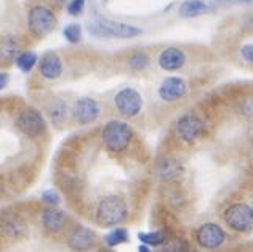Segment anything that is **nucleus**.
Returning <instances> with one entry per match:
<instances>
[{"label":"nucleus","mask_w":253,"mask_h":252,"mask_svg":"<svg viewBox=\"0 0 253 252\" xmlns=\"http://www.w3.org/2000/svg\"><path fill=\"white\" fill-rule=\"evenodd\" d=\"M241 2H242V3H252L253 0H241Z\"/></svg>","instance_id":"32"},{"label":"nucleus","mask_w":253,"mask_h":252,"mask_svg":"<svg viewBox=\"0 0 253 252\" xmlns=\"http://www.w3.org/2000/svg\"><path fill=\"white\" fill-rule=\"evenodd\" d=\"M74 118L79 125H90L99 117V106L91 98H81L74 104Z\"/></svg>","instance_id":"11"},{"label":"nucleus","mask_w":253,"mask_h":252,"mask_svg":"<svg viewBox=\"0 0 253 252\" xmlns=\"http://www.w3.org/2000/svg\"><path fill=\"white\" fill-rule=\"evenodd\" d=\"M62 71H63L62 60H60V57L55 54V52H46V54L41 57L40 73L42 77L54 81V79H58V77L62 76Z\"/></svg>","instance_id":"14"},{"label":"nucleus","mask_w":253,"mask_h":252,"mask_svg":"<svg viewBox=\"0 0 253 252\" xmlns=\"http://www.w3.org/2000/svg\"><path fill=\"white\" fill-rule=\"evenodd\" d=\"M84 6H85V0H73V2L68 5V13L71 16H77L82 13Z\"/></svg>","instance_id":"27"},{"label":"nucleus","mask_w":253,"mask_h":252,"mask_svg":"<svg viewBox=\"0 0 253 252\" xmlns=\"http://www.w3.org/2000/svg\"><path fill=\"white\" fill-rule=\"evenodd\" d=\"M161 252H187V245L182 238H170L164 243Z\"/></svg>","instance_id":"23"},{"label":"nucleus","mask_w":253,"mask_h":252,"mask_svg":"<svg viewBox=\"0 0 253 252\" xmlns=\"http://www.w3.org/2000/svg\"><path fill=\"white\" fill-rule=\"evenodd\" d=\"M150 65V58L143 52H137L132 57L129 58V66L134 69V71H143V69Z\"/></svg>","instance_id":"24"},{"label":"nucleus","mask_w":253,"mask_h":252,"mask_svg":"<svg viewBox=\"0 0 253 252\" xmlns=\"http://www.w3.org/2000/svg\"><path fill=\"white\" fill-rule=\"evenodd\" d=\"M65 221V213L62 210H57V208H49L42 213V224H44V229L50 233H57L62 230Z\"/></svg>","instance_id":"15"},{"label":"nucleus","mask_w":253,"mask_h":252,"mask_svg":"<svg viewBox=\"0 0 253 252\" xmlns=\"http://www.w3.org/2000/svg\"><path fill=\"white\" fill-rule=\"evenodd\" d=\"M241 57L246 60L247 63L253 65V45H244L241 48Z\"/></svg>","instance_id":"29"},{"label":"nucleus","mask_w":253,"mask_h":252,"mask_svg":"<svg viewBox=\"0 0 253 252\" xmlns=\"http://www.w3.org/2000/svg\"><path fill=\"white\" fill-rule=\"evenodd\" d=\"M187 252H189V251H187Z\"/></svg>","instance_id":"34"},{"label":"nucleus","mask_w":253,"mask_h":252,"mask_svg":"<svg viewBox=\"0 0 253 252\" xmlns=\"http://www.w3.org/2000/svg\"><path fill=\"white\" fill-rule=\"evenodd\" d=\"M138 252H151V251L148 249V246H146V245H143V246L138 248Z\"/></svg>","instance_id":"31"},{"label":"nucleus","mask_w":253,"mask_h":252,"mask_svg":"<svg viewBox=\"0 0 253 252\" xmlns=\"http://www.w3.org/2000/svg\"><path fill=\"white\" fill-rule=\"evenodd\" d=\"M182 173V164L176 159L167 158L161 161V164L158 166V175L162 181H173L178 177H181Z\"/></svg>","instance_id":"16"},{"label":"nucleus","mask_w":253,"mask_h":252,"mask_svg":"<svg viewBox=\"0 0 253 252\" xmlns=\"http://www.w3.org/2000/svg\"><path fill=\"white\" fill-rule=\"evenodd\" d=\"M42 199H44V201L47 203H50V205H58L60 203V196H58L57 191H54V189L44 191V193H42Z\"/></svg>","instance_id":"28"},{"label":"nucleus","mask_w":253,"mask_h":252,"mask_svg":"<svg viewBox=\"0 0 253 252\" xmlns=\"http://www.w3.org/2000/svg\"><path fill=\"white\" fill-rule=\"evenodd\" d=\"M57 25V17L47 6H33L29 11V29L35 37L42 38Z\"/></svg>","instance_id":"4"},{"label":"nucleus","mask_w":253,"mask_h":252,"mask_svg":"<svg viewBox=\"0 0 253 252\" xmlns=\"http://www.w3.org/2000/svg\"><path fill=\"white\" fill-rule=\"evenodd\" d=\"M186 92H187V85L181 77H167L159 85V97L161 100L167 102L181 100L186 95Z\"/></svg>","instance_id":"12"},{"label":"nucleus","mask_w":253,"mask_h":252,"mask_svg":"<svg viewBox=\"0 0 253 252\" xmlns=\"http://www.w3.org/2000/svg\"><path fill=\"white\" fill-rule=\"evenodd\" d=\"M96 218L98 222L102 225H118L121 222H125L127 218V206L125 201L121 197L117 196H107L104 197L98 205V210H96Z\"/></svg>","instance_id":"2"},{"label":"nucleus","mask_w":253,"mask_h":252,"mask_svg":"<svg viewBox=\"0 0 253 252\" xmlns=\"http://www.w3.org/2000/svg\"><path fill=\"white\" fill-rule=\"evenodd\" d=\"M252 147H253V142H252Z\"/></svg>","instance_id":"33"},{"label":"nucleus","mask_w":253,"mask_h":252,"mask_svg":"<svg viewBox=\"0 0 253 252\" xmlns=\"http://www.w3.org/2000/svg\"><path fill=\"white\" fill-rule=\"evenodd\" d=\"M3 230H5V233H6L8 237L17 238V237L24 235L25 227H24V224L19 219H10V221H5Z\"/></svg>","instance_id":"22"},{"label":"nucleus","mask_w":253,"mask_h":252,"mask_svg":"<svg viewBox=\"0 0 253 252\" xmlns=\"http://www.w3.org/2000/svg\"><path fill=\"white\" fill-rule=\"evenodd\" d=\"M66 104L65 102H62V101H58V102H55L54 106L50 107V117H52V120L54 121H62L63 118H65V115H66Z\"/></svg>","instance_id":"26"},{"label":"nucleus","mask_w":253,"mask_h":252,"mask_svg":"<svg viewBox=\"0 0 253 252\" xmlns=\"http://www.w3.org/2000/svg\"><path fill=\"white\" fill-rule=\"evenodd\" d=\"M186 63V54L179 48H167L159 55V66L165 71H178Z\"/></svg>","instance_id":"13"},{"label":"nucleus","mask_w":253,"mask_h":252,"mask_svg":"<svg viewBox=\"0 0 253 252\" xmlns=\"http://www.w3.org/2000/svg\"><path fill=\"white\" fill-rule=\"evenodd\" d=\"M142 97L140 93L134 89H123L117 93L115 97V106L121 115H125L127 118L135 117L138 112L142 110Z\"/></svg>","instance_id":"7"},{"label":"nucleus","mask_w":253,"mask_h":252,"mask_svg":"<svg viewBox=\"0 0 253 252\" xmlns=\"http://www.w3.org/2000/svg\"><path fill=\"white\" fill-rule=\"evenodd\" d=\"M197 243L205 249H217L220 248L225 240H226V233L220 227L219 224L214 222H206L203 225H200L197 233H195Z\"/></svg>","instance_id":"6"},{"label":"nucleus","mask_w":253,"mask_h":252,"mask_svg":"<svg viewBox=\"0 0 253 252\" xmlns=\"http://www.w3.org/2000/svg\"><path fill=\"white\" fill-rule=\"evenodd\" d=\"M138 240L148 246H161L167 241V237H165L164 232L156 230V232H148V233H138Z\"/></svg>","instance_id":"19"},{"label":"nucleus","mask_w":253,"mask_h":252,"mask_svg":"<svg viewBox=\"0 0 253 252\" xmlns=\"http://www.w3.org/2000/svg\"><path fill=\"white\" fill-rule=\"evenodd\" d=\"M206 5L202 0H186L179 8V14L182 17H197L206 11Z\"/></svg>","instance_id":"17"},{"label":"nucleus","mask_w":253,"mask_h":252,"mask_svg":"<svg viewBox=\"0 0 253 252\" xmlns=\"http://www.w3.org/2000/svg\"><path fill=\"white\" fill-rule=\"evenodd\" d=\"M63 35H65V38H66L69 43H79V41H81V37H82L81 25H77V24H69L68 27H65Z\"/></svg>","instance_id":"25"},{"label":"nucleus","mask_w":253,"mask_h":252,"mask_svg":"<svg viewBox=\"0 0 253 252\" xmlns=\"http://www.w3.org/2000/svg\"><path fill=\"white\" fill-rule=\"evenodd\" d=\"M19 50H21V46H19V43H17L14 38L6 37L2 41V58L14 60V58H17V57L21 55Z\"/></svg>","instance_id":"18"},{"label":"nucleus","mask_w":253,"mask_h":252,"mask_svg":"<svg viewBox=\"0 0 253 252\" xmlns=\"http://www.w3.org/2000/svg\"><path fill=\"white\" fill-rule=\"evenodd\" d=\"M6 82H8V74L6 73H2V76H0V87H2V89H5Z\"/></svg>","instance_id":"30"},{"label":"nucleus","mask_w":253,"mask_h":252,"mask_svg":"<svg viewBox=\"0 0 253 252\" xmlns=\"http://www.w3.org/2000/svg\"><path fill=\"white\" fill-rule=\"evenodd\" d=\"M38 62V58H37V54L35 52H22V54L16 58V65L17 68L21 69V71L24 73H29L32 71V68L35 66V63Z\"/></svg>","instance_id":"21"},{"label":"nucleus","mask_w":253,"mask_h":252,"mask_svg":"<svg viewBox=\"0 0 253 252\" xmlns=\"http://www.w3.org/2000/svg\"><path fill=\"white\" fill-rule=\"evenodd\" d=\"M94 245H96L94 232L88 227H84V225H77L68 237V246L77 252L90 251Z\"/></svg>","instance_id":"10"},{"label":"nucleus","mask_w":253,"mask_h":252,"mask_svg":"<svg viewBox=\"0 0 253 252\" xmlns=\"http://www.w3.org/2000/svg\"><path fill=\"white\" fill-rule=\"evenodd\" d=\"M129 240V233L126 229H115V230H112L109 232L106 237H104V241L107 243V246L110 248H115L118 245H121V243H126Z\"/></svg>","instance_id":"20"},{"label":"nucleus","mask_w":253,"mask_h":252,"mask_svg":"<svg viewBox=\"0 0 253 252\" xmlns=\"http://www.w3.org/2000/svg\"><path fill=\"white\" fill-rule=\"evenodd\" d=\"M17 128L29 137H38L46 131V121L38 110L25 109L17 117Z\"/></svg>","instance_id":"8"},{"label":"nucleus","mask_w":253,"mask_h":252,"mask_svg":"<svg viewBox=\"0 0 253 252\" xmlns=\"http://www.w3.org/2000/svg\"><path fill=\"white\" fill-rule=\"evenodd\" d=\"M90 32L98 35V37H107V38H134L142 33V29L134 27L130 24L112 21L107 19V17H98L90 25Z\"/></svg>","instance_id":"3"},{"label":"nucleus","mask_w":253,"mask_h":252,"mask_svg":"<svg viewBox=\"0 0 253 252\" xmlns=\"http://www.w3.org/2000/svg\"><path fill=\"white\" fill-rule=\"evenodd\" d=\"M225 222L236 232H250L253 229V210L246 203H234L223 213Z\"/></svg>","instance_id":"5"},{"label":"nucleus","mask_w":253,"mask_h":252,"mask_svg":"<svg viewBox=\"0 0 253 252\" xmlns=\"http://www.w3.org/2000/svg\"><path fill=\"white\" fill-rule=\"evenodd\" d=\"M102 141L109 151L121 153L127 149L130 141H132V129L125 121H109L102 129Z\"/></svg>","instance_id":"1"},{"label":"nucleus","mask_w":253,"mask_h":252,"mask_svg":"<svg viewBox=\"0 0 253 252\" xmlns=\"http://www.w3.org/2000/svg\"><path fill=\"white\" fill-rule=\"evenodd\" d=\"M205 129L203 120L194 115V114H187L184 117H181L176 123V133L178 136L186 142H194L202 136Z\"/></svg>","instance_id":"9"}]
</instances>
